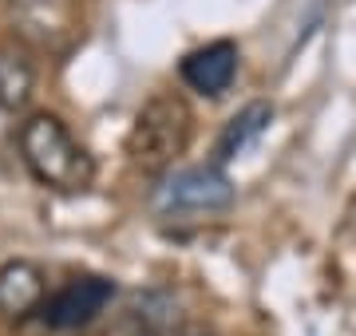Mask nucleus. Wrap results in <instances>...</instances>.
<instances>
[{
	"mask_svg": "<svg viewBox=\"0 0 356 336\" xmlns=\"http://www.w3.org/2000/svg\"><path fill=\"white\" fill-rule=\"evenodd\" d=\"M20 158L24 167L32 170V178L48 190H60V194H79L88 190L91 178H95V162L91 155L72 139V131L64 127L60 115H48V111H36V115L20 123Z\"/></svg>",
	"mask_w": 356,
	"mask_h": 336,
	"instance_id": "nucleus-1",
	"label": "nucleus"
},
{
	"mask_svg": "<svg viewBox=\"0 0 356 336\" xmlns=\"http://www.w3.org/2000/svg\"><path fill=\"white\" fill-rule=\"evenodd\" d=\"M191 131L194 115L182 95H175V91L151 95L127 135L131 167L143 170V174H166L182 158V151L191 146Z\"/></svg>",
	"mask_w": 356,
	"mask_h": 336,
	"instance_id": "nucleus-2",
	"label": "nucleus"
},
{
	"mask_svg": "<svg viewBox=\"0 0 356 336\" xmlns=\"http://www.w3.org/2000/svg\"><path fill=\"white\" fill-rule=\"evenodd\" d=\"M234 182L226 178V170L218 167H186L166 174L151 194V206L159 214H218V210L234 206Z\"/></svg>",
	"mask_w": 356,
	"mask_h": 336,
	"instance_id": "nucleus-3",
	"label": "nucleus"
},
{
	"mask_svg": "<svg viewBox=\"0 0 356 336\" xmlns=\"http://www.w3.org/2000/svg\"><path fill=\"white\" fill-rule=\"evenodd\" d=\"M111 297H115V281H107V277H76L64 289H56L40 312H44V321L51 328H83L111 305Z\"/></svg>",
	"mask_w": 356,
	"mask_h": 336,
	"instance_id": "nucleus-4",
	"label": "nucleus"
},
{
	"mask_svg": "<svg viewBox=\"0 0 356 336\" xmlns=\"http://www.w3.org/2000/svg\"><path fill=\"white\" fill-rule=\"evenodd\" d=\"M182 83L206 99H218L226 95L234 76H238V44L234 40H214L206 48H194L186 60H182Z\"/></svg>",
	"mask_w": 356,
	"mask_h": 336,
	"instance_id": "nucleus-5",
	"label": "nucleus"
},
{
	"mask_svg": "<svg viewBox=\"0 0 356 336\" xmlns=\"http://www.w3.org/2000/svg\"><path fill=\"white\" fill-rule=\"evenodd\" d=\"M44 273L32 261H4L0 265V317L24 321L44 309Z\"/></svg>",
	"mask_w": 356,
	"mask_h": 336,
	"instance_id": "nucleus-6",
	"label": "nucleus"
},
{
	"mask_svg": "<svg viewBox=\"0 0 356 336\" xmlns=\"http://www.w3.org/2000/svg\"><path fill=\"white\" fill-rule=\"evenodd\" d=\"M269 123H273V103H266V99L245 103L242 111L222 127V135H218V146H214L218 167L229 162V158H242L245 151H250V146H254V142L269 131Z\"/></svg>",
	"mask_w": 356,
	"mask_h": 336,
	"instance_id": "nucleus-7",
	"label": "nucleus"
},
{
	"mask_svg": "<svg viewBox=\"0 0 356 336\" xmlns=\"http://www.w3.org/2000/svg\"><path fill=\"white\" fill-rule=\"evenodd\" d=\"M36 87V72L24 48L16 44H0V111H20L32 99Z\"/></svg>",
	"mask_w": 356,
	"mask_h": 336,
	"instance_id": "nucleus-8",
	"label": "nucleus"
},
{
	"mask_svg": "<svg viewBox=\"0 0 356 336\" xmlns=\"http://www.w3.org/2000/svg\"><path fill=\"white\" fill-rule=\"evenodd\" d=\"M131 321L139 324L147 336H166L178 324V301L163 289H151V293H135L131 301Z\"/></svg>",
	"mask_w": 356,
	"mask_h": 336,
	"instance_id": "nucleus-9",
	"label": "nucleus"
},
{
	"mask_svg": "<svg viewBox=\"0 0 356 336\" xmlns=\"http://www.w3.org/2000/svg\"><path fill=\"white\" fill-rule=\"evenodd\" d=\"M13 4H48V0H13Z\"/></svg>",
	"mask_w": 356,
	"mask_h": 336,
	"instance_id": "nucleus-10",
	"label": "nucleus"
}]
</instances>
